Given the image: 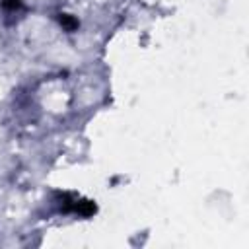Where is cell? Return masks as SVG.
Instances as JSON below:
<instances>
[{"label": "cell", "mask_w": 249, "mask_h": 249, "mask_svg": "<svg viewBox=\"0 0 249 249\" xmlns=\"http://www.w3.org/2000/svg\"><path fill=\"white\" fill-rule=\"evenodd\" d=\"M58 23H60L62 29L68 31V33H74V31L78 29V25H80V21H78L74 16H70V14H58Z\"/></svg>", "instance_id": "cell-2"}, {"label": "cell", "mask_w": 249, "mask_h": 249, "mask_svg": "<svg viewBox=\"0 0 249 249\" xmlns=\"http://www.w3.org/2000/svg\"><path fill=\"white\" fill-rule=\"evenodd\" d=\"M58 196V206H60V212H72V214H78V216H84V218H89L91 214H95V204L91 200H86L82 196H76L72 193H56Z\"/></svg>", "instance_id": "cell-1"}]
</instances>
